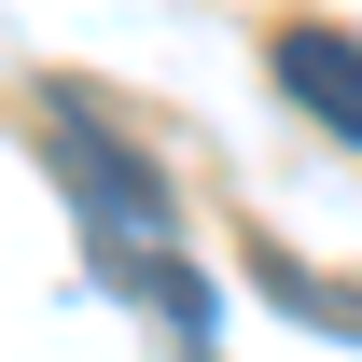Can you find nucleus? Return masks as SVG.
Returning <instances> with one entry per match:
<instances>
[{"label":"nucleus","instance_id":"f257e3e1","mask_svg":"<svg viewBox=\"0 0 362 362\" xmlns=\"http://www.w3.org/2000/svg\"><path fill=\"white\" fill-rule=\"evenodd\" d=\"M56 181H70V209H84L98 265H112L139 307L181 334V349L209 362V279H195V251H181V223H168V195H153V168H139L126 139H98L84 112H56Z\"/></svg>","mask_w":362,"mask_h":362},{"label":"nucleus","instance_id":"f03ea898","mask_svg":"<svg viewBox=\"0 0 362 362\" xmlns=\"http://www.w3.org/2000/svg\"><path fill=\"white\" fill-rule=\"evenodd\" d=\"M265 70H279V98L307 112V126H334L362 153V28H334V14H293L265 42Z\"/></svg>","mask_w":362,"mask_h":362},{"label":"nucleus","instance_id":"7ed1b4c3","mask_svg":"<svg viewBox=\"0 0 362 362\" xmlns=\"http://www.w3.org/2000/svg\"><path fill=\"white\" fill-rule=\"evenodd\" d=\"M251 279H265V293H279L293 320H334V334H362V293H320V279H307V265H279V251H265Z\"/></svg>","mask_w":362,"mask_h":362}]
</instances>
